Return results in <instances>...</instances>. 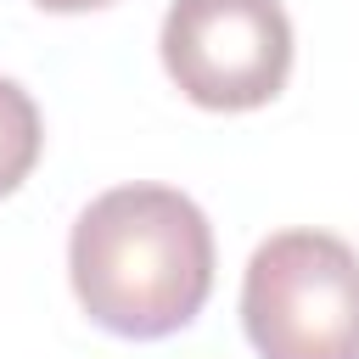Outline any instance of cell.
<instances>
[{
  "instance_id": "cell-5",
  "label": "cell",
  "mask_w": 359,
  "mask_h": 359,
  "mask_svg": "<svg viewBox=\"0 0 359 359\" xmlns=\"http://www.w3.org/2000/svg\"><path fill=\"white\" fill-rule=\"evenodd\" d=\"M39 11H95V6H112V0H34Z\"/></svg>"
},
{
  "instance_id": "cell-2",
  "label": "cell",
  "mask_w": 359,
  "mask_h": 359,
  "mask_svg": "<svg viewBox=\"0 0 359 359\" xmlns=\"http://www.w3.org/2000/svg\"><path fill=\"white\" fill-rule=\"evenodd\" d=\"M241 331L258 359H359V252L331 230L258 241L241 275Z\"/></svg>"
},
{
  "instance_id": "cell-1",
  "label": "cell",
  "mask_w": 359,
  "mask_h": 359,
  "mask_svg": "<svg viewBox=\"0 0 359 359\" xmlns=\"http://www.w3.org/2000/svg\"><path fill=\"white\" fill-rule=\"evenodd\" d=\"M67 280L101 331L174 337L213 292V224L174 185H112L73 219Z\"/></svg>"
},
{
  "instance_id": "cell-3",
  "label": "cell",
  "mask_w": 359,
  "mask_h": 359,
  "mask_svg": "<svg viewBox=\"0 0 359 359\" xmlns=\"http://www.w3.org/2000/svg\"><path fill=\"white\" fill-rule=\"evenodd\" d=\"M157 50L185 101L208 112H252L286 90L292 17L280 0H174Z\"/></svg>"
},
{
  "instance_id": "cell-4",
  "label": "cell",
  "mask_w": 359,
  "mask_h": 359,
  "mask_svg": "<svg viewBox=\"0 0 359 359\" xmlns=\"http://www.w3.org/2000/svg\"><path fill=\"white\" fill-rule=\"evenodd\" d=\"M39 146H45V123H39V107L34 95L0 73V196H11L34 163H39Z\"/></svg>"
}]
</instances>
